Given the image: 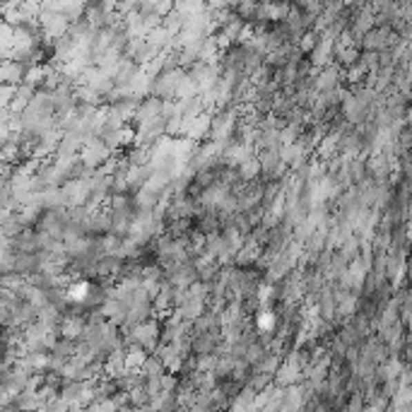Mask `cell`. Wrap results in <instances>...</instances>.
<instances>
[{
	"label": "cell",
	"instance_id": "obj_4",
	"mask_svg": "<svg viewBox=\"0 0 412 412\" xmlns=\"http://www.w3.org/2000/svg\"><path fill=\"white\" fill-rule=\"evenodd\" d=\"M137 70H140V66L137 63L130 61L128 56H121L119 63H116L114 72H111V77H114V87H119V90H130V85H133Z\"/></svg>",
	"mask_w": 412,
	"mask_h": 412
},
{
	"label": "cell",
	"instance_id": "obj_9",
	"mask_svg": "<svg viewBox=\"0 0 412 412\" xmlns=\"http://www.w3.org/2000/svg\"><path fill=\"white\" fill-rule=\"evenodd\" d=\"M289 10H292V3H287V0H275V3L266 5V14L271 22H282V19H287Z\"/></svg>",
	"mask_w": 412,
	"mask_h": 412
},
{
	"label": "cell",
	"instance_id": "obj_7",
	"mask_svg": "<svg viewBox=\"0 0 412 412\" xmlns=\"http://www.w3.org/2000/svg\"><path fill=\"white\" fill-rule=\"evenodd\" d=\"M34 87L32 85H27V82H19V85H14L12 87V99H10V109L12 111H22L24 106L32 101V97H34Z\"/></svg>",
	"mask_w": 412,
	"mask_h": 412
},
{
	"label": "cell",
	"instance_id": "obj_8",
	"mask_svg": "<svg viewBox=\"0 0 412 412\" xmlns=\"http://www.w3.org/2000/svg\"><path fill=\"white\" fill-rule=\"evenodd\" d=\"M237 174L242 181H251L256 179L258 174H261V161H258V155L253 152V155H248L246 159H242L237 164Z\"/></svg>",
	"mask_w": 412,
	"mask_h": 412
},
{
	"label": "cell",
	"instance_id": "obj_10",
	"mask_svg": "<svg viewBox=\"0 0 412 412\" xmlns=\"http://www.w3.org/2000/svg\"><path fill=\"white\" fill-rule=\"evenodd\" d=\"M258 3H263V5H268V3H275V0H258Z\"/></svg>",
	"mask_w": 412,
	"mask_h": 412
},
{
	"label": "cell",
	"instance_id": "obj_1",
	"mask_svg": "<svg viewBox=\"0 0 412 412\" xmlns=\"http://www.w3.org/2000/svg\"><path fill=\"white\" fill-rule=\"evenodd\" d=\"M37 22H39V29H41L43 39L61 37V34H66L68 27H70V19H68L61 10L51 8V5H43V8L39 10Z\"/></svg>",
	"mask_w": 412,
	"mask_h": 412
},
{
	"label": "cell",
	"instance_id": "obj_5",
	"mask_svg": "<svg viewBox=\"0 0 412 412\" xmlns=\"http://www.w3.org/2000/svg\"><path fill=\"white\" fill-rule=\"evenodd\" d=\"M308 61H311L313 68H323L326 63L333 61V39L326 37V34H318V41L313 46V51L308 53Z\"/></svg>",
	"mask_w": 412,
	"mask_h": 412
},
{
	"label": "cell",
	"instance_id": "obj_2",
	"mask_svg": "<svg viewBox=\"0 0 412 412\" xmlns=\"http://www.w3.org/2000/svg\"><path fill=\"white\" fill-rule=\"evenodd\" d=\"M345 85V72L337 63H326L323 68L313 70V87L316 92H328V90H337V87Z\"/></svg>",
	"mask_w": 412,
	"mask_h": 412
},
{
	"label": "cell",
	"instance_id": "obj_3",
	"mask_svg": "<svg viewBox=\"0 0 412 412\" xmlns=\"http://www.w3.org/2000/svg\"><path fill=\"white\" fill-rule=\"evenodd\" d=\"M109 157H111V150H109V145L101 140V137L92 135V137H87V140L82 142L80 159L85 161V166H90V169L101 166L106 159H109Z\"/></svg>",
	"mask_w": 412,
	"mask_h": 412
},
{
	"label": "cell",
	"instance_id": "obj_6",
	"mask_svg": "<svg viewBox=\"0 0 412 412\" xmlns=\"http://www.w3.org/2000/svg\"><path fill=\"white\" fill-rule=\"evenodd\" d=\"M41 266H43L41 253H14V258H12V271L24 275V277L32 273H39Z\"/></svg>",
	"mask_w": 412,
	"mask_h": 412
}]
</instances>
